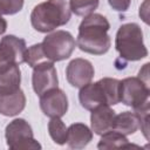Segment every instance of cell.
I'll list each match as a JSON object with an SVG mask.
<instances>
[{"mask_svg": "<svg viewBox=\"0 0 150 150\" xmlns=\"http://www.w3.org/2000/svg\"><path fill=\"white\" fill-rule=\"evenodd\" d=\"M134 146L132 144L129 143L128 138L116 131V130H109L104 134L101 135V139L97 144V148L101 150H107V149H125V148H130Z\"/></svg>", "mask_w": 150, "mask_h": 150, "instance_id": "17", "label": "cell"}, {"mask_svg": "<svg viewBox=\"0 0 150 150\" xmlns=\"http://www.w3.org/2000/svg\"><path fill=\"white\" fill-rule=\"evenodd\" d=\"M141 127V121L135 111H123L115 115L112 122V130H116L124 136L135 134Z\"/></svg>", "mask_w": 150, "mask_h": 150, "instance_id": "16", "label": "cell"}, {"mask_svg": "<svg viewBox=\"0 0 150 150\" xmlns=\"http://www.w3.org/2000/svg\"><path fill=\"white\" fill-rule=\"evenodd\" d=\"M42 50L48 61H62L73 54L76 41L74 36L67 30H55L48 34L41 42Z\"/></svg>", "mask_w": 150, "mask_h": 150, "instance_id": "5", "label": "cell"}, {"mask_svg": "<svg viewBox=\"0 0 150 150\" xmlns=\"http://www.w3.org/2000/svg\"><path fill=\"white\" fill-rule=\"evenodd\" d=\"M93 139L91 129L84 123H73L67 129V144L69 148L79 150L87 146Z\"/></svg>", "mask_w": 150, "mask_h": 150, "instance_id": "13", "label": "cell"}, {"mask_svg": "<svg viewBox=\"0 0 150 150\" xmlns=\"http://www.w3.org/2000/svg\"><path fill=\"white\" fill-rule=\"evenodd\" d=\"M21 70L19 64L9 66L0 70V95L12 94L20 89Z\"/></svg>", "mask_w": 150, "mask_h": 150, "instance_id": "15", "label": "cell"}, {"mask_svg": "<svg viewBox=\"0 0 150 150\" xmlns=\"http://www.w3.org/2000/svg\"><path fill=\"white\" fill-rule=\"evenodd\" d=\"M32 84L35 94L39 96L53 88H56L59 84V79L54 62L45 60L33 67Z\"/></svg>", "mask_w": 150, "mask_h": 150, "instance_id": "9", "label": "cell"}, {"mask_svg": "<svg viewBox=\"0 0 150 150\" xmlns=\"http://www.w3.org/2000/svg\"><path fill=\"white\" fill-rule=\"evenodd\" d=\"M110 23L105 16L91 13L84 16L79 26L76 46L84 53L103 55L111 46V39L108 35Z\"/></svg>", "mask_w": 150, "mask_h": 150, "instance_id": "1", "label": "cell"}, {"mask_svg": "<svg viewBox=\"0 0 150 150\" xmlns=\"http://www.w3.org/2000/svg\"><path fill=\"white\" fill-rule=\"evenodd\" d=\"M6 29H7V21L0 15V35L4 34L6 32Z\"/></svg>", "mask_w": 150, "mask_h": 150, "instance_id": "24", "label": "cell"}, {"mask_svg": "<svg viewBox=\"0 0 150 150\" xmlns=\"http://www.w3.org/2000/svg\"><path fill=\"white\" fill-rule=\"evenodd\" d=\"M149 84L139 77H125L121 81V102L137 109L149 102Z\"/></svg>", "mask_w": 150, "mask_h": 150, "instance_id": "7", "label": "cell"}, {"mask_svg": "<svg viewBox=\"0 0 150 150\" xmlns=\"http://www.w3.org/2000/svg\"><path fill=\"white\" fill-rule=\"evenodd\" d=\"M67 127L61 120V117H52L48 122V132L52 139L59 144L63 145L67 142Z\"/></svg>", "mask_w": 150, "mask_h": 150, "instance_id": "18", "label": "cell"}, {"mask_svg": "<svg viewBox=\"0 0 150 150\" xmlns=\"http://www.w3.org/2000/svg\"><path fill=\"white\" fill-rule=\"evenodd\" d=\"M5 137L9 149L28 150L41 149V144L34 138L30 124L23 118H15L6 125Z\"/></svg>", "mask_w": 150, "mask_h": 150, "instance_id": "6", "label": "cell"}, {"mask_svg": "<svg viewBox=\"0 0 150 150\" xmlns=\"http://www.w3.org/2000/svg\"><path fill=\"white\" fill-rule=\"evenodd\" d=\"M47 60L45 56V53L42 50V46L41 43H35L33 46H30L29 48L26 49L25 53V62L29 66V67H35L38 63L42 62Z\"/></svg>", "mask_w": 150, "mask_h": 150, "instance_id": "20", "label": "cell"}, {"mask_svg": "<svg viewBox=\"0 0 150 150\" xmlns=\"http://www.w3.org/2000/svg\"><path fill=\"white\" fill-rule=\"evenodd\" d=\"M26 41L15 35H5L0 40V70L25 62Z\"/></svg>", "mask_w": 150, "mask_h": 150, "instance_id": "8", "label": "cell"}, {"mask_svg": "<svg viewBox=\"0 0 150 150\" xmlns=\"http://www.w3.org/2000/svg\"><path fill=\"white\" fill-rule=\"evenodd\" d=\"M25 0H0V15H13L23 7Z\"/></svg>", "mask_w": 150, "mask_h": 150, "instance_id": "21", "label": "cell"}, {"mask_svg": "<svg viewBox=\"0 0 150 150\" xmlns=\"http://www.w3.org/2000/svg\"><path fill=\"white\" fill-rule=\"evenodd\" d=\"M71 11L67 0H47L36 5L30 13V23L40 33H49L68 23Z\"/></svg>", "mask_w": 150, "mask_h": 150, "instance_id": "2", "label": "cell"}, {"mask_svg": "<svg viewBox=\"0 0 150 150\" xmlns=\"http://www.w3.org/2000/svg\"><path fill=\"white\" fill-rule=\"evenodd\" d=\"M108 2L116 12H125L130 6L131 0H108Z\"/></svg>", "mask_w": 150, "mask_h": 150, "instance_id": "22", "label": "cell"}, {"mask_svg": "<svg viewBox=\"0 0 150 150\" xmlns=\"http://www.w3.org/2000/svg\"><path fill=\"white\" fill-rule=\"evenodd\" d=\"M79 101L87 110H93L101 104L114 105L117 101V87L112 79L103 77L97 82H89L80 88Z\"/></svg>", "mask_w": 150, "mask_h": 150, "instance_id": "4", "label": "cell"}, {"mask_svg": "<svg viewBox=\"0 0 150 150\" xmlns=\"http://www.w3.org/2000/svg\"><path fill=\"white\" fill-rule=\"evenodd\" d=\"M100 0H69V8L71 13L77 16H87L98 7Z\"/></svg>", "mask_w": 150, "mask_h": 150, "instance_id": "19", "label": "cell"}, {"mask_svg": "<svg viewBox=\"0 0 150 150\" xmlns=\"http://www.w3.org/2000/svg\"><path fill=\"white\" fill-rule=\"evenodd\" d=\"M26 107V95L19 89L12 94L0 95V114L4 116L19 115Z\"/></svg>", "mask_w": 150, "mask_h": 150, "instance_id": "14", "label": "cell"}, {"mask_svg": "<svg viewBox=\"0 0 150 150\" xmlns=\"http://www.w3.org/2000/svg\"><path fill=\"white\" fill-rule=\"evenodd\" d=\"M116 112L108 104H101L91 110L90 124L91 131L96 135H102L112 128V122Z\"/></svg>", "mask_w": 150, "mask_h": 150, "instance_id": "12", "label": "cell"}, {"mask_svg": "<svg viewBox=\"0 0 150 150\" xmlns=\"http://www.w3.org/2000/svg\"><path fill=\"white\" fill-rule=\"evenodd\" d=\"M95 70L94 66L90 61L81 57H76L71 60L66 68V77L70 86L75 88H81L89 82H91L94 77Z\"/></svg>", "mask_w": 150, "mask_h": 150, "instance_id": "11", "label": "cell"}, {"mask_svg": "<svg viewBox=\"0 0 150 150\" xmlns=\"http://www.w3.org/2000/svg\"><path fill=\"white\" fill-rule=\"evenodd\" d=\"M115 48L121 59L127 61H139L146 57L148 49L143 41L141 26L135 22L120 26L115 38Z\"/></svg>", "mask_w": 150, "mask_h": 150, "instance_id": "3", "label": "cell"}, {"mask_svg": "<svg viewBox=\"0 0 150 150\" xmlns=\"http://www.w3.org/2000/svg\"><path fill=\"white\" fill-rule=\"evenodd\" d=\"M40 108L48 117H62L68 111V97L60 88H53L40 96Z\"/></svg>", "mask_w": 150, "mask_h": 150, "instance_id": "10", "label": "cell"}, {"mask_svg": "<svg viewBox=\"0 0 150 150\" xmlns=\"http://www.w3.org/2000/svg\"><path fill=\"white\" fill-rule=\"evenodd\" d=\"M148 67H149V63H145L144 66H143V69H141L139 70V73H138V76L137 77H139L142 81H144L145 83H149V81H148Z\"/></svg>", "mask_w": 150, "mask_h": 150, "instance_id": "23", "label": "cell"}]
</instances>
